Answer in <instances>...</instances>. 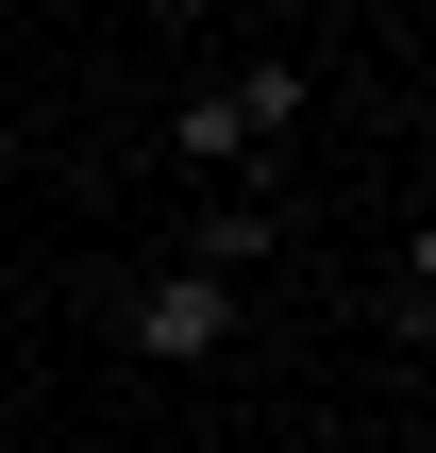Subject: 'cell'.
<instances>
[{"label":"cell","mask_w":436,"mask_h":453,"mask_svg":"<svg viewBox=\"0 0 436 453\" xmlns=\"http://www.w3.org/2000/svg\"><path fill=\"white\" fill-rule=\"evenodd\" d=\"M235 319H252V286H218V269H134V286H118V336H134L151 370L235 353Z\"/></svg>","instance_id":"6da1fadb"},{"label":"cell","mask_w":436,"mask_h":453,"mask_svg":"<svg viewBox=\"0 0 436 453\" xmlns=\"http://www.w3.org/2000/svg\"><path fill=\"white\" fill-rule=\"evenodd\" d=\"M269 134H252V101H235V67L218 84H185V118H168V168H252Z\"/></svg>","instance_id":"7a4b0ae2"},{"label":"cell","mask_w":436,"mask_h":453,"mask_svg":"<svg viewBox=\"0 0 436 453\" xmlns=\"http://www.w3.org/2000/svg\"><path fill=\"white\" fill-rule=\"evenodd\" d=\"M269 235H286V219H269V202H202V219H185V252H168V269H218V286H252V269H269Z\"/></svg>","instance_id":"3957f363"}]
</instances>
